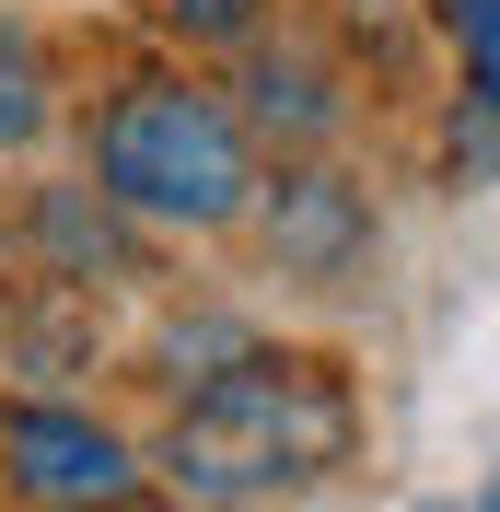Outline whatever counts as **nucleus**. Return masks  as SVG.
Returning a JSON list of instances; mask_svg holds the SVG:
<instances>
[{"mask_svg":"<svg viewBox=\"0 0 500 512\" xmlns=\"http://www.w3.org/2000/svg\"><path fill=\"white\" fill-rule=\"evenodd\" d=\"M361 454V384L326 350H233L187 384L163 431V478L187 501H280Z\"/></svg>","mask_w":500,"mask_h":512,"instance_id":"1","label":"nucleus"},{"mask_svg":"<svg viewBox=\"0 0 500 512\" xmlns=\"http://www.w3.org/2000/svg\"><path fill=\"white\" fill-rule=\"evenodd\" d=\"M94 187L117 198V222L152 233H233L256 210V140L210 82L140 70L94 117Z\"/></svg>","mask_w":500,"mask_h":512,"instance_id":"2","label":"nucleus"},{"mask_svg":"<svg viewBox=\"0 0 500 512\" xmlns=\"http://www.w3.org/2000/svg\"><path fill=\"white\" fill-rule=\"evenodd\" d=\"M245 117L280 128V140H326V128H338V82H326V59H303V47H256V59H245Z\"/></svg>","mask_w":500,"mask_h":512,"instance_id":"5","label":"nucleus"},{"mask_svg":"<svg viewBox=\"0 0 500 512\" xmlns=\"http://www.w3.org/2000/svg\"><path fill=\"white\" fill-rule=\"evenodd\" d=\"M431 24L454 47V70H466V105L500 117V0H431Z\"/></svg>","mask_w":500,"mask_h":512,"instance_id":"7","label":"nucleus"},{"mask_svg":"<svg viewBox=\"0 0 500 512\" xmlns=\"http://www.w3.org/2000/svg\"><path fill=\"white\" fill-rule=\"evenodd\" d=\"M47 117H59V70H47L35 24H0V152H24Z\"/></svg>","mask_w":500,"mask_h":512,"instance_id":"6","label":"nucleus"},{"mask_svg":"<svg viewBox=\"0 0 500 512\" xmlns=\"http://www.w3.org/2000/svg\"><path fill=\"white\" fill-rule=\"evenodd\" d=\"M152 12L187 47H256V24H268V0H152Z\"/></svg>","mask_w":500,"mask_h":512,"instance_id":"8","label":"nucleus"},{"mask_svg":"<svg viewBox=\"0 0 500 512\" xmlns=\"http://www.w3.org/2000/svg\"><path fill=\"white\" fill-rule=\"evenodd\" d=\"M0 489H24V501H128V489H140V454H128L94 408L12 396V408H0Z\"/></svg>","mask_w":500,"mask_h":512,"instance_id":"3","label":"nucleus"},{"mask_svg":"<svg viewBox=\"0 0 500 512\" xmlns=\"http://www.w3.org/2000/svg\"><path fill=\"white\" fill-rule=\"evenodd\" d=\"M256 222H268V256H280L291 280H349L361 256H373V198L326 175V163H291L280 187L256 198Z\"/></svg>","mask_w":500,"mask_h":512,"instance_id":"4","label":"nucleus"}]
</instances>
